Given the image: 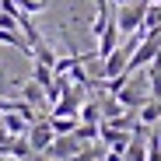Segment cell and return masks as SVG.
Masks as SVG:
<instances>
[{
  "mask_svg": "<svg viewBox=\"0 0 161 161\" xmlns=\"http://www.w3.org/2000/svg\"><path fill=\"white\" fill-rule=\"evenodd\" d=\"M74 137H77L80 144L95 140V137H98V123H80V126H74Z\"/></svg>",
  "mask_w": 161,
  "mask_h": 161,
  "instance_id": "e0dca14e",
  "label": "cell"
},
{
  "mask_svg": "<svg viewBox=\"0 0 161 161\" xmlns=\"http://www.w3.org/2000/svg\"><path fill=\"white\" fill-rule=\"evenodd\" d=\"M0 42L4 46H14V49H21V53H28L32 56V46L21 39V32H11V28H0Z\"/></svg>",
  "mask_w": 161,
  "mask_h": 161,
  "instance_id": "7c38bea8",
  "label": "cell"
},
{
  "mask_svg": "<svg viewBox=\"0 0 161 161\" xmlns=\"http://www.w3.org/2000/svg\"><path fill=\"white\" fill-rule=\"evenodd\" d=\"M46 119H49V126H53L56 137H60V133H74V126H77L74 116H46Z\"/></svg>",
  "mask_w": 161,
  "mask_h": 161,
  "instance_id": "5bb4252c",
  "label": "cell"
},
{
  "mask_svg": "<svg viewBox=\"0 0 161 161\" xmlns=\"http://www.w3.org/2000/svg\"><path fill=\"white\" fill-rule=\"evenodd\" d=\"M109 4H116V7H119V4H130V0H109Z\"/></svg>",
  "mask_w": 161,
  "mask_h": 161,
  "instance_id": "603a6c76",
  "label": "cell"
},
{
  "mask_svg": "<svg viewBox=\"0 0 161 161\" xmlns=\"http://www.w3.org/2000/svg\"><path fill=\"white\" fill-rule=\"evenodd\" d=\"M35 161H49V158H35Z\"/></svg>",
  "mask_w": 161,
  "mask_h": 161,
  "instance_id": "cb8c5ba5",
  "label": "cell"
},
{
  "mask_svg": "<svg viewBox=\"0 0 161 161\" xmlns=\"http://www.w3.org/2000/svg\"><path fill=\"white\" fill-rule=\"evenodd\" d=\"M32 56H35V63H42V67H49V70H53V63H56V53L46 46V39H42L39 46H32Z\"/></svg>",
  "mask_w": 161,
  "mask_h": 161,
  "instance_id": "4fadbf2b",
  "label": "cell"
},
{
  "mask_svg": "<svg viewBox=\"0 0 161 161\" xmlns=\"http://www.w3.org/2000/svg\"><path fill=\"white\" fill-rule=\"evenodd\" d=\"M0 28H11V32H18V21H14L11 14H4V11H0Z\"/></svg>",
  "mask_w": 161,
  "mask_h": 161,
  "instance_id": "ffe728a7",
  "label": "cell"
},
{
  "mask_svg": "<svg viewBox=\"0 0 161 161\" xmlns=\"http://www.w3.org/2000/svg\"><path fill=\"white\" fill-rule=\"evenodd\" d=\"M147 161H161V140H158V133L147 137Z\"/></svg>",
  "mask_w": 161,
  "mask_h": 161,
  "instance_id": "d6986e66",
  "label": "cell"
},
{
  "mask_svg": "<svg viewBox=\"0 0 161 161\" xmlns=\"http://www.w3.org/2000/svg\"><path fill=\"white\" fill-rule=\"evenodd\" d=\"M112 98L123 105V109H133V112H137V109H140V105H144L151 95H147V91H137V88H130V84H123V88H119Z\"/></svg>",
  "mask_w": 161,
  "mask_h": 161,
  "instance_id": "8992f818",
  "label": "cell"
},
{
  "mask_svg": "<svg viewBox=\"0 0 161 161\" xmlns=\"http://www.w3.org/2000/svg\"><path fill=\"white\" fill-rule=\"evenodd\" d=\"M98 140L109 151H126V144L133 140V133L130 130H119V126H109V123H98Z\"/></svg>",
  "mask_w": 161,
  "mask_h": 161,
  "instance_id": "3957f363",
  "label": "cell"
},
{
  "mask_svg": "<svg viewBox=\"0 0 161 161\" xmlns=\"http://www.w3.org/2000/svg\"><path fill=\"white\" fill-rule=\"evenodd\" d=\"M77 116L84 119V123H102V105H98V102H80Z\"/></svg>",
  "mask_w": 161,
  "mask_h": 161,
  "instance_id": "9a60e30c",
  "label": "cell"
},
{
  "mask_svg": "<svg viewBox=\"0 0 161 161\" xmlns=\"http://www.w3.org/2000/svg\"><path fill=\"white\" fill-rule=\"evenodd\" d=\"M147 4L151 0H130V4H119V11H116V28H119V35H130V32H137L140 25H144V11H147Z\"/></svg>",
  "mask_w": 161,
  "mask_h": 161,
  "instance_id": "6da1fadb",
  "label": "cell"
},
{
  "mask_svg": "<svg viewBox=\"0 0 161 161\" xmlns=\"http://www.w3.org/2000/svg\"><path fill=\"white\" fill-rule=\"evenodd\" d=\"M140 28H147V35H151V32H161V4H154V0L147 4V11H144V25H140Z\"/></svg>",
  "mask_w": 161,
  "mask_h": 161,
  "instance_id": "30bf717a",
  "label": "cell"
},
{
  "mask_svg": "<svg viewBox=\"0 0 161 161\" xmlns=\"http://www.w3.org/2000/svg\"><path fill=\"white\" fill-rule=\"evenodd\" d=\"M119 46V28H116V21H109V28H105L102 35H98V49H95V60H102V56H109V53Z\"/></svg>",
  "mask_w": 161,
  "mask_h": 161,
  "instance_id": "52a82bcc",
  "label": "cell"
},
{
  "mask_svg": "<svg viewBox=\"0 0 161 161\" xmlns=\"http://www.w3.org/2000/svg\"><path fill=\"white\" fill-rule=\"evenodd\" d=\"M7 140H11V133H7V126H4V123H0V147H4Z\"/></svg>",
  "mask_w": 161,
  "mask_h": 161,
  "instance_id": "44dd1931",
  "label": "cell"
},
{
  "mask_svg": "<svg viewBox=\"0 0 161 161\" xmlns=\"http://www.w3.org/2000/svg\"><path fill=\"white\" fill-rule=\"evenodd\" d=\"M25 102L28 105H46V91H42V84H25Z\"/></svg>",
  "mask_w": 161,
  "mask_h": 161,
  "instance_id": "2e32d148",
  "label": "cell"
},
{
  "mask_svg": "<svg viewBox=\"0 0 161 161\" xmlns=\"http://www.w3.org/2000/svg\"><path fill=\"white\" fill-rule=\"evenodd\" d=\"M123 161H147V144L140 137H133L126 144V151H123Z\"/></svg>",
  "mask_w": 161,
  "mask_h": 161,
  "instance_id": "8fae6325",
  "label": "cell"
},
{
  "mask_svg": "<svg viewBox=\"0 0 161 161\" xmlns=\"http://www.w3.org/2000/svg\"><path fill=\"white\" fill-rule=\"evenodd\" d=\"M32 80H35V84H42V91H46V84H53V70H49V67H42V63H35Z\"/></svg>",
  "mask_w": 161,
  "mask_h": 161,
  "instance_id": "ac0fdd59",
  "label": "cell"
},
{
  "mask_svg": "<svg viewBox=\"0 0 161 161\" xmlns=\"http://www.w3.org/2000/svg\"><path fill=\"white\" fill-rule=\"evenodd\" d=\"M158 53H161V32H151V35H147V39L137 46V49L130 53V60H126V70H130V74H137L140 67H147V63L158 56Z\"/></svg>",
  "mask_w": 161,
  "mask_h": 161,
  "instance_id": "7a4b0ae2",
  "label": "cell"
},
{
  "mask_svg": "<svg viewBox=\"0 0 161 161\" xmlns=\"http://www.w3.org/2000/svg\"><path fill=\"white\" fill-rule=\"evenodd\" d=\"M147 95L154 102H161V53L151 60V74H147Z\"/></svg>",
  "mask_w": 161,
  "mask_h": 161,
  "instance_id": "9c48e42d",
  "label": "cell"
},
{
  "mask_svg": "<svg viewBox=\"0 0 161 161\" xmlns=\"http://www.w3.org/2000/svg\"><path fill=\"white\" fill-rule=\"evenodd\" d=\"M137 123H140V126H154V123H161V102L147 98L140 109H137Z\"/></svg>",
  "mask_w": 161,
  "mask_h": 161,
  "instance_id": "ba28073f",
  "label": "cell"
},
{
  "mask_svg": "<svg viewBox=\"0 0 161 161\" xmlns=\"http://www.w3.org/2000/svg\"><path fill=\"white\" fill-rule=\"evenodd\" d=\"M105 161H123V151H109V154H105Z\"/></svg>",
  "mask_w": 161,
  "mask_h": 161,
  "instance_id": "7402d4cb",
  "label": "cell"
},
{
  "mask_svg": "<svg viewBox=\"0 0 161 161\" xmlns=\"http://www.w3.org/2000/svg\"><path fill=\"white\" fill-rule=\"evenodd\" d=\"M80 151V140L74 137V133H60V137H56V133H53V144H49V158L53 161H63V158H70V154H77Z\"/></svg>",
  "mask_w": 161,
  "mask_h": 161,
  "instance_id": "5b68a950",
  "label": "cell"
},
{
  "mask_svg": "<svg viewBox=\"0 0 161 161\" xmlns=\"http://www.w3.org/2000/svg\"><path fill=\"white\" fill-rule=\"evenodd\" d=\"M28 144H32L35 154H46V151H49V144H53V126H49V119H35V123L28 126Z\"/></svg>",
  "mask_w": 161,
  "mask_h": 161,
  "instance_id": "277c9868",
  "label": "cell"
}]
</instances>
